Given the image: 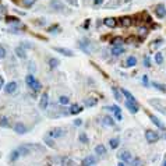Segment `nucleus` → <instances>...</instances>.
Returning <instances> with one entry per match:
<instances>
[{
	"instance_id": "7",
	"label": "nucleus",
	"mask_w": 166,
	"mask_h": 166,
	"mask_svg": "<svg viewBox=\"0 0 166 166\" xmlns=\"http://www.w3.org/2000/svg\"><path fill=\"white\" fill-rule=\"evenodd\" d=\"M134 22V20L131 18V17L129 16H124L120 18V24H122V27H124V28H129V27H131Z\"/></svg>"
},
{
	"instance_id": "51",
	"label": "nucleus",
	"mask_w": 166,
	"mask_h": 166,
	"mask_svg": "<svg viewBox=\"0 0 166 166\" xmlns=\"http://www.w3.org/2000/svg\"><path fill=\"white\" fill-rule=\"evenodd\" d=\"M29 70H32V71H34V70H35V66H34V64H29Z\"/></svg>"
},
{
	"instance_id": "30",
	"label": "nucleus",
	"mask_w": 166,
	"mask_h": 166,
	"mask_svg": "<svg viewBox=\"0 0 166 166\" xmlns=\"http://www.w3.org/2000/svg\"><path fill=\"white\" fill-rule=\"evenodd\" d=\"M6 21H7L8 24H10V22H13V24H17V25H21V22H20V20H18V18H16V17H7V18H6Z\"/></svg>"
},
{
	"instance_id": "4",
	"label": "nucleus",
	"mask_w": 166,
	"mask_h": 166,
	"mask_svg": "<svg viewBox=\"0 0 166 166\" xmlns=\"http://www.w3.org/2000/svg\"><path fill=\"white\" fill-rule=\"evenodd\" d=\"M117 156H119V159H120V161H123V162H131V161H133L131 152H129V151H123V152H119Z\"/></svg>"
},
{
	"instance_id": "39",
	"label": "nucleus",
	"mask_w": 166,
	"mask_h": 166,
	"mask_svg": "<svg viewBox=\"0 0 166 166\" xmlns=\"http://www.w3.org/2000/svg\"><path fill=\"white\" fill-rule=\"evenodd\" d=\"M122 38H119V37H116V38H113V39H112V45H122Z\"/></svg>"
},
{
	"instance_id": "19",
	"label": "nucleus",
	"mask_w": 166,
	"mask_h": 166,
	"mask_svg": "<svg viewBox=\"0 0 166 166\" xmlns=\"http://www.w3.org/2000/svg\"><path fill=\"white\" fill-rule=\"evenodd\" d=\"M137 64V59L134 56H130V57H127V60H126V67H134V66Z\"/></svg>"
},
{
	"instance_id": "44",
	"label": "nucleus",
	"mask_w": 166,
	"mask_h": 166,
	"mask_svg": "<svg viewBox=\"0 0 166 166\" xmlns=\"http://www.w3.org/2000/svg\"><path fill=\"white\" fill-rule=\"evenodd\" d=\"M142 84L145 85V87H148V77H147V76H144V77H142Z\"/></svg>"
},
{
	"instance_id": "1",
	"label": "nucleus",
	"mask_w": 166,
	"mask_h": 166,
	"mask_svg": "<svg viewBox=\"0 0 166 166\" xmlns=\"http://www.w3.org/2000/svg\"><path fill=\"white\" fill-rule=\"evenodd\" d=\"M145 138L148 142H156L159 140V134L155 133L154 130H147L145 131Z\"/></svg>"
},
{
	"instance_id": "52",
	"label": "nucleus",
	"mask_w": 166,
	"mask_h": 166,
	"mask_svg": "<svg viewBox=\"0 0 166 166\" xmlns=\"http://www.w3.org/2000/svg\"><path fill=\"white\" fill-rule=\"evenodd\" d=\"M163 165H165V166H166V161H165V163H163Z\"/></svg>"
},
{
	"instance_id": "3",
	"label": "nucleus",
	"mask_w": 166,
	"mask_h": 166,
	"mask_svg": "<svg viewBox=\"0 0 166 166\" xmlns=\"http://www.w3.org/2000/svg\"><path fill=\"white\" fill-rule=\"evenodd\" d=\"M66 135V130L63 129H53L49 131V137L52 138H60V137H64Z\"/></svg>"
},
{
	"instance_id": "10",
	"label": "nucleus",
	"mask_w": 166,
	"mask_h": 166,
	"mask_svg": "<svg viewBox=\"0 0 166 166\" xmlns=\"http://www.w3.org/2000/svg\"><path fill=\"white\" fill-rule=\"evenodd\" d=\"M103 24H105L108 28H114V27L117 25V21H116V18H113V17H108V18L103 20Z\"/></svg>"
},
{
	"instance_id": "42",
	"label": "nucleus",
	"mask_w": 166,
	"mask_h": 166,
	"mask_svg": "<svg viewBox=\"0 0 166 166\" xmlns=\"http://www.w3.org/2000/svg\"><path fill=\"white\" fill-rule=\"evenodd\" d=\"M45 142H46L49 147H55V144H53V141L50 140V138H45Z\"/></svg>"
},
{
	"instance_id": "53",
	"label": "nucleus",
	"mask_w": 166,
	"mask_h": 166,
	"mask_svg": "<svg viewBox=\"0 0 166 166\" xmlns=\"http://www.w3.org/2000/svg\"><path fill=\"white\" fill-rule=\"evenodd\" d=\"M165 138H166V133H165Z\"/></svg>"
},
{
	"instance_id": "8",
	"label": "nucleus",
	"mask_w": 166,
	"mask_h": 166,
	"mask_svg": "<svg viewBox=\"0 0 166 166\" xmlns=\"http://www.w3.org/2000/svg\"><path fill=\"white\" fill-rule=\"evenodd\" d=\"M150 119H151V122L154 123V124L156 126V127H158V129H161V130H166L165 124H163V123L161 122V120H159V119L156 117V116H155V114H150Z\"/></svg>"
},
{
	"instance_id": "21",
	"label": "nucleus",
	"mask_w": 166,
	"mask_h": 166,
	"mask_svg": "<svg viewBox=\"0 0 166 166\" xmlns=\"http://www.w3.org/2000/svg\"><path fill=\"white\" fill-rule=\"evenodd\" d=\"M82 109H84V108H81L80 105H73L71 108H70V113H71V114L81 113V112H82Z\"/></svg>"
},
{
	"instance_id": "12",
	"label": "nucleus",
	"mask_w": 166,
	"mask_h": 166,
	"mask_svg": "<svg viewBox=\"0 0 166 166\" xmlns=\"http://www.w3.org/2000/svg\"><path fill=\"white\" fill-rule=\"evenodd\" d=\"M80 48H81L85 53H91V43H89V41H87V39L80 41Z\"/></svg>"
},
{
	"instance_id": "37",
	"label": "nucleus",
	"mask_w": 166,
	"mask_h": 166,
	"mask_svg": "<svg viewBox=\"0 0 166 166\" xmlns=\"http://www.w3.org/2000/svg\"><path fill=\"white\" fill-rule=\"evenodd\" d=\"M163 43V41L162 39H156V41L155 42H152V43H151V49H154V48H158L159 45H162Z\"/></svg>"
},
{
	"instance_id": "28",
	"label": "nucleus",
	"mask_w": 166,
	"mask_h": 166,
	"mask_svg": "<svg viewBox=\"0 0 166 166\" xmlns=\"http://www.w3.org/2000/svg\"><path fill=\"white\" fill-rule=\"evenodd\" d=\"M155 63H156V64H162V63H163V55H162V52H158L156 55H155Z\"/></svg>"
},
{
	"instance_id": "13",
	"label": "nucleus",
	"mask_w": 166,
	"mask_h": 166,
	"mask_svg": "<svg viewBox=\"0 0 166 166\" xmlns=\"http://www.w3.org/2000/svg\"><path fill=\"white\" fill-rule=\"evenodd\" d=\"M48 103H49V95L45 92L41 98V102H39V108H41V109H46V108H48Z\"/></svg>"
},
{
	"instance_id": "45",
	"label": "nucleus",
	"mask_w": 166,
	"mask_h": 166,
	"mask_svg": "<svg viewBox=\"0 0 166 166\" xmlns=\"http://www.w3.org/2000/svg\"><path fill=\"white\" fill-rule=\"evenodd\" d=\"M145 63H144V64H145V67H151V63H150V59H148V57H145Z\"/></svg>"
},
{
	"instance_id": "50",
	"label": "nucleus",
	"mask_w": 166,
	"mask_h": 166,
	"mask_svg": "<svg viewBox=\"0 0 166 166\" xmlns=\"http://www.w3.org/2000/svg\"><path fill=\"white\" fill-rule=\"evenodd\" d=\"M3 78H1V77H0V89H1V87H3Z\"/></svg>"
},
{
	"instance_id": "25",
	"label": "nucleus",
	"mask_w": 166,
	"mask_h": 166,
	"mask_svg": "<svg viewBox=\"0 0 166 166\" xmlns=\"http://www.w3.org/2000/svg\"><path fill=\"white\" fill-rule=\"evenodd\" d=\"M84 105L88 106V108H92V106L96 105V99H93V98H88V99H85V101H84Z\"/></svg>"
},
{
	"instance_id": "23",
	"label": "nucleus",
	"mask_w": 166,
	"mask_h": 166,
	"mask_svg": "<svg viewBox=\"0 0 166 166\" xmlns=\"http://www.w3.org/2000/svg\"><path fill=\"white\" fill-rule=\"evenodd\" d=\"M16 55L18 57H21V59H25L27 57V53H25V50L21 46H18V48H16Z\"/></svg>"
},
{
	"instance_id": "20",
	"label": "nucleus",
	"mask_w": 166,
	"mask_h": 166,
	"mask_svg": "<svg viewBox=\"0 0 166 166\" xmlns=\"http://www.w3.org/2000/svg\"><path fill=\"white\" fill-rule=\"evenodd\" d=\"M112 91H113V95H114V99H116V101H117V102H120V101H122V95H123V93H122V91H119V89L117 88H116V87H112Z\"/></svg>"
},
{
	"instance_id": "27",
	"label": "nucleus",
	"mask_w": 166,
	"mask_h": 166,
	"mask_svg": "<svg viewBox=\"0 0 166 166\" xmlns=\"http://www.w3.org/2000/svg\"><path fill=\"white\" fill-rule=\"evenodd\" d=\"M8 126H10L8 117H6V116H1V117H0V127H8Z\"/></svg>"
},
{
	"instance_id": "29",
	"label": "nucleus",
	"mask_w": 166,
	"mask_h": 166,
	"mask_svg": "<svg viewBox=\"0 0 166 166\" xmlns=\"http://www.w3.org/2000/svg\"><path fill=\"white\" fill-rule=\"evenodd\" d=\"M119 144H120V141H119V138H112L109 141V145H110V148H113V150H116L119 147Z\"/></svg>"
},
{
	"instance_id": "31",
	"label": "nucleus",
	"mask_w": 166,
	"mask_h": 166,
	"mask_svg": "<svg viewBox=\"0 0 166 166\" xmlns=\"http://www.w3.org/2000/svg\"><path fill=\"white\" fill-rule=\"evenodd\" d=\"M34 81H35V77H34V74H28V76L25 77V82H27V84H28L29 87L32 85V82H34Z\"/></svg>"
},
{
	"instance_id": "48",
	"label": "nucleus",
	"mask_w": 166,
	"mask_h": 166,
	"mask_svg": "<svg viewBox=\"0 0 166 166\" xmlns=\"http://www.w3.org/2000/svg\"><path fill=\"white\" fill-rule=\"evenodd\" d=\"M134 41V38H131V37H130L129 38V39H127V41H126V42H127V43H131V42H133Z\"/></svg>"
},
{
	"instance_id": "17",
	"label": "nucleus",
	"mask_w": 166,
	"mask_h": 166,
	"mask_svg": "<svg viewBox=\"0 0 166 166\" xmlns=\"http://www.w3.org/2000/svg\"><path fill=\"white\" fill-rule=\"evenodd\" d=\"M102 124L106 126V127H113V126H114L113 117H110V116H105V117L102 119Z\"/></svg>"
},
{
	"instance_id": "14",
	"label": "nucleus",
	"mask_w": 166,
	"mask_h": 166,
	"mask_svg": "<svg viewBox=\"0 0 166 166\" xmlns=\"http://www.w3.org/2000/svg\"><path fill=\"white\" fill-rule=\"evenodd\" d=\"M124 53V49H123L122 45H114L113 48H112V55L113 56H120Z\"/></svg>"
},
{
	"instance_id": "43",
	"label": "nucleus",
	"mask_w": 166,
	"mask_h": 166,
	"mask_svg": "<svg viewBox=\"0 0 166 166\" xmlns=\"http://www.w3.org/2000/svg\"><path fill=\"white\" fill-rule=\"evenodd\" d=\"M131 165H134V166H138V165H142V162L140 161V159H133V163Z\"/></svg>"
},
{
	"instance_id": "5",
	"label": "nucleus",
	"mask_w": 166,
	"mask_h": 166,
	"mask_svg": "<svg viewBox=\"0 0 166 166\" xmlns=\"http://www.w3.org/2000/svg\"><path fill=\"white\" fill-rule=\"evenodd\" d=\"M106 109H109V110H112L114 113V117L117 119V120H122L123 119V114H122V109L119 108L117 105H113V106H108Z\"/></svg>"
},
{
	"instance_id": "32",
	"label": "nucleus",
	"mask_w": 166,
	"mask_h": 166,
	"mask_svg": "<svg viewBox=\"0 0 166 166\" xmlns=\"http://www.w3.org/2000/svg\"><path fill=\"white\" fill-rule=\"evenodd\" d=\"M138 34H140V37H147L148 35V28L147 27H141V28L138 29Z\"/></svg>"
},
{
	"instance_id": "38",
	"label": "nucleus",
	"mask_w": 166,
	"mask_h": 166,
	"mask_svg": "<svg viewBox=\"0 0 166 166\" xmlns=\"http://www.w3.org/2000/svg\"><path fill=\"white\" fill-rule=\"evenodd\" d=\"M59 102H60L61 105H69V98L67 96H60L59 98Z\"/></svg>"
},
{
	"instance_id": "18",
	"label": "nucleus",
	"mask_w": 166,
	"mask_h": 166,
	"mask_svg": "<svg viewBox=\"0 0 166 166\" xmlns=\"http://www.w3.org/2000/svg\"><path fill=\"white\" fill-rule=\"evenodd\" d=\"M4 89H6V92H7V93H13L17 89V82H14V81L8 82V84H6Z\"/></svg>"
},
{
	"instance_id": "6",
	"label": "nucleus",
	"mask_w": 166,
	"mask_h": 166,
	"mask_svg": "<svg viewBox=\"0 0 166 166\" xmlns=\"http://www.w3.org/2000/svg\"><path fill=\"white\" fill-rule=\"evenodd\" d=\"M155 14H156L159 18H165L166 17V7L163 4H158V6L155 7Z\"/></svg>"
},
{
	"instance_id": "33",
	"label": "nucleus",
	"mask_w": 166,
	"mask_h": 166,
	"mask_svg": "<svg viewBox=\"0 0 166 166\" xmlns=\"http://www.w3.org/2000/svg\"><path fill=\"white\" fill-rule=\"evenodd\" d=\"M31 88H32L34 91H39V89L42 88V85H41V82H39V81H37V80H35V81L32 82V85H31Z\"/></svg>"
},
{
	"instance_id": "15",
	"label": "nucleus",
	"mask_w": 166,
	"mask_h": 166,
	"mask_svg": "<svg viewBox=\"0 0 166 166\" xmlns=\"http://www.w3.org/2000/svg\"><path fill=\"white\" fill-rule=\"evenodd\" d=\"M56 52L61 53V55H64V56H69V57H73L74 56V53L70 50V49H66V48H53Z\"/></svg>"
},
{
	"instance_id": "49",
	"label": "nucleus",
	"mask_w": 166,
	"mask_h": 166,
	"mask_svg": "<svg viewBox=\"0 0 166 166\" xmlns=\"http://www.w3.org/2000/svg\"><path fill=\"white\" fill-rule=\"evenodd\" d=\"M103 3V0H95V4H102Z\"/></svg>"
},
{
	"instance_id": "35",
	"label": "nucleus",
	"mask_w": 166,
	"mask_h": 166,
	"mask_svg": "<svg viewBox=\"0 0 166 166\" xmlns=\"http://www.w3.org/2000/svg\"><path fill=\"white\" fill-rule=\"evenodd\" d=\"M49 66H50L52 69H55V67L59 66V60H57V59H50V60H49Z\"/></svg>"
},
{
	"instance_id": "11",
	"label": "nucleus",
	"mask_w": 166,
	"mask_h": 166,
	"mask_svg": "<svg viewBox=\"0 0 166 166\" xmlns=\"http://www.w3.org/2000/svg\"><path fill=\"white\" fill-rule=\"evenodd\" d=\"M81 165L82 166H93V165H96V159H95V156H87V158L84 159L81 162Z\"/></svg>"
},
{
	"instance_id": "2",
	"label": "nucleus",
	"mask_w": 166,
	"mask_h": 166,
	"mask_svg": "<svg viewBox=\"0 0 166 166\" xmlns=\"http://www.w3.org/2000/svg\"><path fill=\"white\" fill-rule=\"evenodd\" d=\"M126 108L129 109L130 113H133V114H135L138 110H140L138 103H137V102H133V101H127V102H126Z\"/></svg>"
},
{
	"instance_id": "22",
	"label": "nucleus",
	"mask_w": 166,
	"mask_h": 166,
	"mask_svg": "<svg viewBox=\"0 0 166 166\" xmlns=\"http://www.w3.org/2000/svg\"><path fill=\"white\" fill-rule=\"evenodd\" d=\"M20 156H21L20 150H14V151L11 152V155H10V161H11V162H16V161L20 158Z\"/></svg>"
},
{
	"instance_id": "9",
	"label": "nucleus",
	"mask_w": 166,
	"mask_h": 166,
	"mask_svg": "<svg viewBox=\"0 0 166 166\" xmlns=\"http://www.w3.org/2000/svg\"><path fill=\"white\" fill-rule=\"evenodd\" d=\"M50 6H52L53 10H57V11H63L64 10V4L61 3V1H59V0H52Z\"/></svg>"
},
{
	"instance_id": "16",
	"label": "nucleus",
	"mask_w": 166,
	"mask_h": 166,
	"mask_svg": "<svg viewBox=\"0 0 166 166\" xmlns=\"http://www.w3.org/2000/svg\"><path fill=\"white\" fill-rule=\"evenodd\" d=\"M14 131H16L17 134H25L27 133V127H25L22 123H17V124L14 126Z\"/></svg>"
},
{
	"instance_id": "46",
	"label": "nucleus",
	"mask_w": 166,
	"mask_h": 166,
	"mask_svg": "<svg viewBox=\"0 0 166 166\" xmlns=\"http://www.w3.org/2000/svg\"><path fill=\"white\" fill-rule=\"evenodd\" d=\"M84 27H85V28H88V27H89V20H85V22H84Z\"/></svg>"
},
{
	"instance_id": "41",
	"label": "nucleus",
	"mask_w": 166,
	"mask_h": 166,
	"mask_svg": "<svg viewBox=\"0 0 166 166\" xmlns=\"http://www.w3.org/2000/svg\"><path fill=\"white\" fill-rule=\"evenodd\" d=\"M4 57H6V49L0 46V59H4Z\"/></svg>"
},
{
	"instance_id": "40",
	"label": "nucleus",
	"mask_w": 166,
	"mask_h": 166,
	"mask_svg": "<svg viewBox=\"0 0 166 166\" xmlns=\"http://www.w3.org/2000/svg\"><path fill=\"white\" fill-rule=\"evenodd\" d=\"M80 141L84 142V144H87V142H88V137H87L85 134H81V135H80Z\"/></svg>"
},
{
	"instance_id": "34",
	"label": "nucleus",
	"mask_w": 166,
	"mask_h": 166,
	"mask_svg": "<svg viewBox=\"0 0 166 166\" xmlns=\"http://www.w3.org/2000/svg\"><path fill=\"white\" fill-rule=\"evenodd\" d=\"M155 87V88H158L159 91H162V92H166V85H163V84H159V82H154L152 84Z\"/></svg>"
},
{
	"instance_id": "26",
	"label": "nucleus",
	"mask_w": 166,
	"mask_h": 166,
	"mask_svg": "<svg viewBox=\"0 0 166 166\" xmlns=\"http://www.w3.org/2000/svg\"><path fill=\"white\" fill-rule=\"evenodd\" d=\"M122 93H123V95H124L126 98H127V101H133V102H137V101H135V98H134L133 95H131V93H130L129 91H127V89H122Z\"/></svg>"
},
{
	"instance_id": "47",
	"label": "nucleus",
	"mask_w": 166,
	"mask_h": 166,
	"mask_svg": "<svg viewBox=\"0 0 166 166\" xmlns=\"http://www.w3.org/2000/svg\"><path fill=\"white\" fill-rule=\"evenodd\" d=\"M81 120H74V124H76V126H81Z\"/></svg>"
},
{
	"instance_id": "24",
	"label": "nucleus",
	"mask_w": 166,
	"mask_h": 166,
	"mask_svg": "<svg viewBox=\"0 0 166 166\" xmlns=\"http://www.w3.org/2000/svg\"><path fill=\"white\" fill-rule=\"evenodd\" d=\"M95 152H96L98 155H105V152H106V148L103 145H102V144H99V145H96L95 147Z\"/></svg>"
},
{
	"instance_id": "36",
	"label": "nucleus",
	"mask_w": 166,
	"mask_h": 166,
	"mask_svg": "<svg viewBox=\"0 0 166 166\" xmlns=\"http://www.w3.org/2000/svg\"><path fill=\"white\" fill-rule=\"evenodd\" d=\"M35 1H37V0H22V4H24L25 7H32V4L35 3Z\"/></svg>"
}]
</instances>
